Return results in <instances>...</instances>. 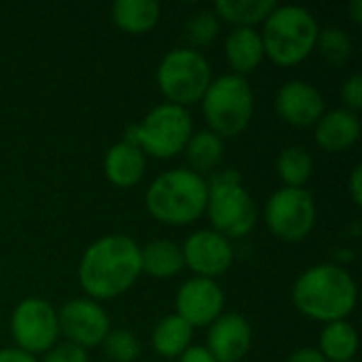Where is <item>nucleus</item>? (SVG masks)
<instances>
[{"label": "nucleus", "mask_w": 362, "mask_h": 362, "mask_svg": "<svg viewBox=\"0 0 362 362\" xmlns=\"http://www.w3.org/2000/svg\"><path fill=\"white\" fill-rule=\"evenodd\" d=\"M140 246L129 235L112 233L93 242L78 263L81 288L93 301L127 293L140 278Z\"/></svg>", "instance_id": "nucleus-1"}, {"label": "nucleus", "mask_w": 362, "mask_h": 362, "mask_svg": "<svg viewBox=\"0 0 362 362\" xmlns=\"http://www.w3.org/2000/svg\"><path fill=\"white\" fill-rule=\"evenodd\" d=\"M358 291L354 278L337 265L320 263L305 269L295 286L293 301L297 310L318 322L346 320L356 305Z\"/></svg>", "instance_id": "nucleus-2"}, {"label": "nucleus", "mask_w": 362, "mask_h": 362, "mask_svg": "<svg viewBox=\"0 0 362 362\" xmlns=\"http://www.w3.org/2000/svg\"><path fill=\"white\" fill-rule=\"evenodd\" d=\"M208 206V182L193 170L178 168L155 178L146 191V210L163 225H191Z\"/></svg>", "instance_id": "nucleus-3"}, {"label": "nucleus", "mask_w": 362, "mask_h": 362, "mask_svg": "<svg viewBox=\"0 0 362 362\" xmlns=\"http://www.w3.org/2000/svg\"><path fill=\"white\" fill-rule=\"evenodd\" d=\"M318 32L320 25L308 8L284 4L272 11L259 34L265 55L274 64L288 68L301 64L316 49Z\"/></svg>", "instance_id": "nucleus-4"}, {"label": "nucleus", "mask_w": 362, "mask_h": 362, "mask_svg": "<svg viewBox=\"0 0 362 362\" xmlns=\"http://www.w3.org/2000/svg\"><path fill=\"white\" fill-rule=\"evenodd\" d=\"M193 136V119L187 108L176 104L155 106L140 123L125 129L123 140L138 146L144 155L157 159H172L185 151Z\"/></svg>", "instance_id": "nucleus-5"}, {"label": "nucleus", "mask_w": 362, "mask_h": 362, "mask_svg": "<svg viewBox=\"0 0 362 362\" xmlns=\"http://www.w3.org/2000/svg\"><path fill=\"white\" fill-rule=\"evenodd\" d=\"M202 110L214 132L221 138H233L242 134L255 112V95L246 76L223 74L210 83L202 98Z\"/></svg>", "instance_id": "nucleus-6"}, {"label": "nucleus", "mask_w": 362, "mask_h": 362, "mask_svg": "<svg viewBox=\"0 0 362 362\" xmlns=\"http://www.w3.org/2000/svg\"><path fill=\"white\" fill-rule=\"evenodd\" d=\"M212 83V68L208 59L193 47H180L163 55L157 68V85L161 93L176 106H191L202 102Z\"/></svg>", "instance_id": "nucleus-7"}, {"label": "nucleus", "mask_w": 362, "mask_h": 362, "mask_svg": "<svg viewBox=\"0 0 362 362\" xmlns=\"http://www.w3.org/2000/svg\"><path fill=\"white\" fill-rule=\"evenodd\" d=\"M265 223L282 242H303L316 227V202L308 189H278L265 204Z\"/></svg>", "instance_id": "nucleus-8"}, {"label": "nucleus", "mask_w": 362, "mask_h": 362, "mask_svg": "<svg viewBox=\"0 0 362 362\" xmlns=\"http://www.w3.org/2000/svg\"><path fill=\"white\" fill-rule=\"evenodd\" d=\"M206 214L212 223V231L223 238H244L248 235L259 221V210L252 195L238 185H208V206Z\"/></svg>", "instance_id": "nucleus-9"}, {"label": "nucleus", "mask_w": 362, "mask_h": 362, "mask_svg": "<svg viewBox=\"0 0 362 362\" xmlns=\"http://www.w3.org/2000/svg\"><path fill=\"white\" fill-rule=\"evenodd\" d=\"M11 335L21 352L32 356L49 352L59 337L55 308L38 297L23 299L11 316Z\"/></svg>", "instance_id": "nucleus-10"}, {"label": "nucleus", "mask_w": 362, "mask_h": 362, "mask_svg": "<svg viewBox=\"0 0 362 362\" xmlns=\"http://www.w3.org/2000/svg\"><path fill=\"white\" fill-rule=\"evenodd\" d=\"M59 333L83 350L102 346L110 333V318L106 310L93 299H72L62 305L57 314Z\"/></svg>", "instance_id": "nucleus-11"}, {"label": "nucleus", "mask_w": 362, "mask_h": 362, "mask_svg": "<svg viewBox=\"0 0 362 362\" xmlns=\"http://www.w3.org/2000/svg\"><path fill=\"white\" fill-rule=\"evenodd\" d=\"M185 267H189L197 278L223 276L233 263V246L227 238L212 229H199L187 238L182 246Z\"/></svg>", "instance_id": "nucleus-12"}, {"label": "nucleus", "mask_w": 362, "mask_h": 362, "mask_svg": "<svg viewBox=\"0 0 362 362\" xmlns=\"http://www.w3.org/2000/svg\"><path fill=\"white\" fill-rule=\"evenodd\" d=\"M225 305L223 288L210 278H191L187 280L176 295V316H180L191 329L210 327Z\"/></svg>", "instance_id": "nucleus-13"}, {"label": "nucleus", "mask_w": 362, "mask_h": 362, "mask_svg": "<svg viewBox=\"0 0 362 362\" xmlns=\"http://www.w3.org/2000/svg\"><path fill=\"white\" fill-rule=\"evenodd\" d=\"M276 112L288 125L312 127L327 112L325 98L312 83L288 81L276 93Z\"/></svg>", "instance_id": "nucleus-14"}, {"label": "nucleus", "mask_w": 362, "mask_h": 362, "mask_svg": "<svg viewBox=\"0 0 362 362\" xmlns=\"http://www.w3.org/2000/svg\"><path fill=\"white\" fill-rule=\"evenodd\" d=\"M252 329L242 314H221L208 331V352L218 362H240L250 350Z\"/></svg>", "instance_id": "nucleus-15"}, {"label": "nucleus", "mask_w": 362, "mask_h": 362, "mask_svg": "<svg viewBox=\"0 0 362 362\" xmlns=\"http://www.w3.org/2000/svg\"><path fill=\"white\" fill-rule=\"evenodd\" d=\"M316 144L327 153H341L361 138V119L348 108H335L320 117L314 132Z\"/></svg>", "instance_id": "nucleus-16"}, {"label": "nucleus", "mask_w": 362, "mask_h": 362, "mask_svg": "<svg viewBox=\"0 0 362 362\" xmlns=\"http://www.w3.org/2000/svg\"><path fill=\"white\" fill-rule=\"evenodd\" d=\"M144 170H146V155L138 146L125 140L112 144L104 157V174L119 189L136 187L142 180Z\"/></svg>", "instance_id": "nucleus-17"}, {"label": "nucleus", "mask_w": 362, "mask_h": 362, "mask_svg": "<svg viewBox=\"0 0 362 362\" xmlns=\"http://www.w3.org/2000/svg\"><path fill=\"white\" fill-rule=\"evenodd\" d=\"M225 57L233 68V74L246 76L265 57L261 34L255 28H233L225 40Z\"/></svg>", "instance_id": "nucleus-18"}, {"label": "nucleus", "mask_w": 362, "mask_h": 362, "mask_svg": "<svg viewBox=\"0 0 362 362\" xmlns=\"http://www.w3.org/2000/svg\"><path fill=\"white\" fill-rule=\"evenodd\" d=\"M140 267L142 274L151 278H172L182 272L185 259H182V248L170 240H155L148 242L144 248H140Z\"/></svg>", "instance_id": "nucleus-19"}, {"label": "nucleus", "mask_w": 362, "mask_h": 362, "mask_svg": "<svg viewBox=\"0 0 362 362\" xmlns=\"http://www.w3.org/2000/svg\"><path fill=\"white\" fill-rule=\"evenodd\" d=\"M161 17V8L155 0H117L112 4V21L127 34L151 32Z\"/></svg>", "instance_id": "nucleus-20"}, {"label": "nucleus", "mask_w": 362, "mask_h": 362, "mask_svg": "<svg viewBox=\"0 0 362 362\" xmlns=\"http://www.w3.org/2000/svg\"><path fill=\"white\" fill-rule=\"evenodd\" d=\"M358 350V333L356 329L346 322H329L320 333V354L327 362H350Z\"/></svg>", "instance_id": "nucleus-21"}, {"label": "nucleus", "mask_w": 362, "mask_h": 362, "mask_svg": "<svg viewBox=\"0 0 362 362\" xmlns=\"http://www.w3.org/2000/svg\"><path fill=\"white\" fill-rule=\"evenodd\" d=\"M193 329L176 314L165 316L153 329V350L163 358H178L191 346Z\"/></svg>", "instance_id": "nucleus-22"}, {"label": "nucleus", "mask_w": 362, "mask_h": 362, "mask_svg": "<svg viewBox=\"0 0 362 362\" xmlns=\"http://www.w3.org/2000/svg\"><path fill=\"white\" fill-rule=\"evenodd\" d=\"M276 6L278 2L274 0H218L214 4V15L235 28H255L257 23H263Z\"/></svg>", "instance_id": "nucleus-23"}, {"label": "nucleus", "mask_w": 362, "mask_h": 362, "mask_svg": "<svg viewBox=\"0 0 362 362\" xmlns=\"http://www.w3.org/2000/svg\"><path fill=\"white\" fill-rule=\"evenodd\" d=\"M187 159L193 168L195 174L202 172H212L221 161H223V153H225V142L221 136H216L210 129L197 132L189 138L185 151Z\"/></svg>", "instance_id": "nucleus-24"}, {"label": "nucleus", "mask_w": 362, "mask_h": 362, "mask_svg": "<svg viewBox=\"0 0 362 362\" xmlns=\"http://www.w3.org/2000/svg\"><path fill=\"white\" fill-rule=\"evenodd\" d=\"M276 170L280 180L286 187L303 189V185L314 174V159L303 146H286L276 161Z\"/></svg>", "instance_id": "nucleus-25"}, {"label": "nucleus", "mask_w": 362, "mask_h": 362, "mask_svg": "<svg viewBox=\"0 0 362 362\" xmlns=\"http://www.w3.org/2000/svg\"><path fill=\"white\" fill-rule=\"evenodd\" d=\"M316 47L320 55L333 66H344L352 55V38L346 34V30L337 25H329L320 30L316 38Z\"/></svg>", "instance_id": "nucleus-26"}, {"label": "nucleus", "mask_w": 362, "mask_h": 362, "mask_svg": "<svg viewBox=\"0 0 362 362\" xmlns=\"http://www.w3.org/2000/svg\"><path fill=\"white\" fill-rule=\"evenodd\" d=\"M102 346H104L106 356L115 362H134L140 356L138 337L132 331H125V329L110 331L106 335V339L102 341Z\"/></svg>", "instance_id": "nucleus-27"}, {"label": "nucleus", "mask_w": 362, "mask_h": 362, "mask_svg": "<svg viewBox=\"0 0 362 362\" xmlns=\"http://www.w3.org/2000/svg\"><path fill=\"white\" fill-rule=\"evenodd\" d=\"M218 30H221L218 17L210 11L195 13L185 25V34H187L189 42L195 47H208L210 42H214L218 36Z\"/></svg>", "instance_id": "nucleus-28"}, {"label": "nucleus", "mask_w": 362, "mask_h": 362, "mask_svg": "<svg viewBox=\"0 0 362 362\" xmlns=\"http://www.w3.org/2000/svg\"><path fill=\"white\" fill-rule=\"evenodd\" d=\"M42 362H89V356L83 348L74 344H55L49 352H45Z\"/></svg>", "instance_id": "nucleus-29"}, {"label": "nucleus", "mask_w": 362, "mask_h": 362, "mask_svg": "<svg viewBox=\"0 0 362 362\" xmlns=\"http://www.w3.org/2000/svg\"><path fill=\"white\" fill-rule=\"evenodd\" d=\"M341 100L346 102V108L356 112L362 108V76L361 74H352L344 87H341Z\"/></svg>", "instance_id": "nucleus-30"}, {"label": "nucleus", "mask_w": 362, "mask_h": 362, "mask_svg": "<svg viewBox=\"0 0 362 362\" xmlns=\"http://www.w3.org/2000/svg\"><path fill=\"white\" fill-rule=\"evenodd\" d=\"M178 362H218L210 352L206 346H189L180 356H178Z\"/></svg>", "instance_id": "nucleus-31"}, {"label": "nucleus", "mask_w": 362, "mask_h": 362, "mask_svg": "<svg viewBox=\"0 0 362 362\" xmlns=\"http://www.w3.org/2000/svg\"><path fill=\"white\" fill-rule=\"evenodd\" d=\"M348 191H350V197L356 206L362 204V165H356L352 170V176H350V182H348Z\"/></svg>", "instance_id": "nucleus-32"}, {"label": "nucleus", "mask_w": 362, "mask_h": 362, "mask_svg": "<svg viewBox=\"0 0 362 362\" xmlns=\"http://www.w3.org/2000/svg\"><path fill=\"white\" fill-rule=\"evenodd\" d=\"M0 362H38L36 356L28 354V352H21L17 348H4L0 350Z\"/></svg>", "instance_id": "nucleus-33"}, {"label": "nucleus", "mask_w": 362, "mask_h": 362, "mask_svg": "<svg viewBox=\"0 0 362 362\" xmlns=\"http://www.w3.org/2000/svg\"><path fill=\"white\" fill-rule=\"evenodd\" d=\"M286 362H327V361L322 358V354H320L318 350H314V348H301V350L293 352Z\"/></svg>", "instance_id": "nucleus-34"}, {"label": "nucleus", "mask_w": 362, "mask_h": 362, "mask_svg": "<svg viewBox=\"0 0 362 362\" xmlns=\"http://www.w3.org/2000/svg\"><path fill=\"white\" fill-rule=\"evenodd\" d=\"M350 13H352V19H354L356 23H361L362 21V0H354V2L350 4Z\"/></svg>", "instance_id": "nucleus-35"}, {"label": "nucleus", "mask_w": 362, "mask_h": 362, "mask_svg": "<svg viewBox=\"0 0 362 362\" xmlns=\"http://www.w3.org/2000/svg\"><path fill=\"white\" fill-rule=\"evenodd\" d=\"M350 362H354V361H350Z\"/></svg>", "instance_id": "nucleus-36"}]
</instances>
